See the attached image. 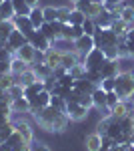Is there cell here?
Masks as SVG:
<instances>
[{
	"instance_id": "6da1fadb",
	"label": "cell",
	"mask_w": 134,
	"mask_h": 151,
	"mask_svg": "<svg viewBox=\"0 0 134 151\" xmlns=\"http://www.w3.org/2000/svg\"><path fill=\"white\" fill-rule=\"evenodd\" d=\"M62 113H64V111H58V109L52 107V105H48V107H44V109H32V111H30V115H32L34 121L38 123V127H42L44 131H50V133H52L54 121L62 115Z\"/></svg>"
},
{
	"instance_id": "7a4b0ae2",
	"label": "cell",
	"mask_w": 134,
	"mask_h": 151,
	"mask_svg": "<svg viewBox=\"0 0 134 151\" xmlns=\"http://www.w3.org/2000/svg\"><path fill=\"white\" fill-rule=\"evenodd\" d=\"M114 93L120 99H130L134 95V75L132 73H118L114 79Z\"/></svg>"
},
{
	"instance_id": "3957f363",
	"label": "cell",
	"mask_w": 134,
	"mask_h": 151,
	"mask_svg": "<svg viewBox=\"0 0 134 151\" xmlns=\"http://www.w3.org/2000/svg\"><path fill=\"white\" fill-rule=\"evenodd\" d=\"M106 60V55L102 52V48H92L90 52H86L82 57V65L86 67V70H100V67Z\"/></svg>"
},
{
	"instance_id": "277c9868",
	"label": "cell",
	"mask_w": 134,
	"mask_h": 151,
	"mask_svg": "<svg viewBox=\"0 0 134 151\" xmlns=\"http://www.w3.org/2000/svg\"><path fill=\"white\" fill-rule=\"evenodd\" d=\"M74 8H78L80 12H84L86 18H94V20L106 10L104 4H94V2H90V0H78V2L74 4Z\"/></svg>"
},
{
	"instance_id": "5b68a950",
	"label": "cell",
	"mask_w": 134,
	"mask_h": 151,
	"mask_svg": "<svg viewBox=\"0 0 134 151\" xmlns=\"http://www.w3.org/2000/svg\"><path fill=\"white\" fill-rule=\"evenodd\" d=\"M12 123H14L16 131L22 135V139L26 141V143H32V141H34V129H32L30 123H26L20 115H16V119H12Z\"/></svg>"
},
{
	"instance_id": "8992f818",
	"label": "cell",
	"mask_w": 134,
	"mask_h": 151,
	"mask_svg": "<svg viewBox=\"0 0 134 151\" xmlns=\"http://www.w3.org/2000/svg\"><path fill=\"white\" fill-rule=\"evenodd\" d=\"M64 113L68 115L70 121H84L88 117V109L82 107L80 103H66V111Z\"/></svg>"
},
{
	"instance_id": "52a82bcc",
	"label": "cell",
	"mask_w": 134,
	"mask_h": 151,
	"mask_svg": "<svg viewBox=\"0 0 134 151\" xmlns=\"http://www.w3.org/2000/svg\"><path fill=\"white\" fill-rule=\"evenodd\" d=\"M28 42H30L36 50H42V52L50 50V47H52V40H48V38L40 32V30H34L32 35L28 36Z\"/></svg>"
},
{
	"instance_id": "ba28073f",
	"label": "cell",
	"mask_w": 134,
	"mask_h": 151,
	"mask_svg": "<svg viewBox=\"0 0 134 151\" xmlns=\"http://www.w3.org/2000/svg\"><path fill=\"white\" fill-rule=\"evenodd\" d=\"M102 79H114L118 73H120V60L118 58H106L104 65L100 67Z\"/></svg>"
},
{
	"instance_id": "9c48e42d",
	"label": "cell",
	"mask_w": 134,
	"mask_h": 151,
	"mask_svg": "<svg viewBox=\"0 0 134 151\" xmlns=\"http://www.w3.org/2000/svg\"><path fill=\"white\" fill-rule=\"evenodd\" d=\"M26 42H28V38H26V36H24L18 28H14V30L10 32V36H8V40H6V47L10 48L14 55H16V50H18V48H22Z\"/></svg>"
},
{
	"instance_id": "30bf717a",
	"label": "cell",
	"mask_w": 134,
	"mask_h": 151,
	"mask_svg": "<svg viewBox=\"0 0 134 151\" xmlns=\"http://www.w3.org/2000/svg\"><path fill=\"white\" fill-rule=\"evenodd\" d=\"M94 47H96V45H94V36L82 35L80 38H76V40H74V50L78 52L80 57H84L86 52H90Z\"/></svg>"
},
{
	"instance_id": "8fae6325",
	"label": "cell",
	"mask_w": 134,
	"mask_h": 151,
	"mask_svg": "<svg viewBox=\"0 0 134 151\" xmlns=\"http://www.w3.org/2000/svg\"><path fill=\"white\" fill-rule=\"evenodd\" d=\"M12 22H14V28H18L26 38L36 30V28L32 26V22H30V18H28V16H20V14H16V16L12 18Z\"/></svg>"
},
{
	"instance_id": "7c38bea8",
	"label": "cell",
	"mask_w": 134,
	"mask_h": 151,
	"mask_svg": "<svg viewBox=\"0 0 134 151\" xmlns=\"http://www.w3.org/2000/svg\"><path fill=\"white\" fill-rule=\"evenodd\" d=\"M14 57L22 58L24 63H28V65L32 67V65H34V60H36V48H34L32 45H30V42H26V45H24L22 48H18V50H16V55H14Z\"/></svg>"
},
{
	"instance_id": "4fadbf2b",
	"label": "cell",
	"mask_w": 134,
	"mask_h": 151,
	"mask_svg": "<svg viewBox=\"0 0 134 151\" xmlns=\"http://www.w3.org/2000/svg\"><path fill=\"white\" fill-rule=\"evenodd\" d=\"M50 97H52L50 91L44 89V91H40L36 97L28 99V101H30V111H32V109H44V107H48V105H50Z\"/></svg>"
},
{
	"instance_id": "5bb4252c",
	"label": "cell",
	"mask_w": 134,
	"mask_h": 151,
	"mask_svg": "<svg viewBox=\"0 0 134 151\" xmlns=\"http://www.w3.org/2000/svg\"><path fill=\"white\" fill-rule=\"evenodd\" d=\"M12 107V115H24V113H30V101L26 97H18L10 103Z\"/></svg>"
},
{
	"instance_id": "9a60e30c",
	"label": "cell",
	"mask_w": 134,
	"mask_h": 151,
	"mask_svg": "<svg viewBox=\"0 0 134 151\" xmlns=\"http://www.w3.org/2000/svg\"><path fill=\"white\" fill-rule=\"evenodd\" d=\"M44 63L48 65V67H52V69L60 67V65H62V52L50 47V50H46V52H44Z\"/></svg>"
},
{
	"instance_id": "2e32d148",
	"label": "cell",
	"mask_w": 134,
	"mask_h": 151,
	"mask_svg": "<svg viewBox=\"0 0 134 151\" xmlns=\"http://www.w3.org/2000/svg\"><path fill=\"white\" fill-rule=\"evenodd\" d=\"M84 147H86V151H100V147H102V135H98L96 131L90 133V135H86V137H84Z\"/></svg>"
},
{
	"instance_id": "e0dca14e",
	"label": "cell",
	"mask_w": 134,
	"mask_h": 151,
	"mask_svg": "<svg viewBox=\"0 0 134 151\" xmlns=\"http://www.w3.org/2000/svg\"><path fill=\"white\" fill-rule=\"evenodd\" d=\"M14 79H16V85H22V87H28V85H32V83L38 81V77L34 75L32 67L26 69L24 73H20V75H14Z\"/></svg>"
},
{
	"instance_id": "ac0fdd59",
	"label": "cell",
	"mask_w": 134,
	"mask_h": 151,
	"mask_svg": "<svg viewBox=\"0 0 134 151\" xmlns=\"http://www.w3.org/2000/svg\"><path fill=\"white\" fill-rule=\"evenodd\" d=\"M32 70H34V75L38 77V81H46V79L52 77V67H48L46 63H34Z\"/></svg>"
},
{
	"instance_id": "d6986e66",
	"label": "cell",
	"mask_w": 134,
	"mask_h": 151,
	"mask_svg": "<svg viewBox=\"0 0 134 151\" xmlns=\"http://www.w3.org/2000/svg\"><path fill=\"white\" fill-rule=\"evenodd\" d=\"M94 87H96V85H94V83H90L88 79L84 77V79H74V87H72V89H74L76 93L84 95V93H92V91H94Z\"/></svg>"
},
{
	"instance_id": "ffe728a7",
	"label": "cell",
	"mask_w": 134,
	"mask_h": 151,
	"mask_svg": "<svg viewBox=\"0 0 134 151\" xmlns=\"http://www.w3.org/2000/svg\"><path fill=\"white\" fill-rule=\"evenodd\" d=\"M82 57H80L76 50H68V52H62V65L60 67H64V69H70V67H74L76 63H80Z\"/></svg>"
},
{
	"instance_id": "44dd1931",
	"label": "cell",
	"mask_w": 134,
	"mask_h": 151,
	"mask_svg": "<svg viewBox=\"0 0 134 151\" xmlns=\"http://www.w3.org/2000/svg\"><path fill=\"white\" fill-rule=\"evenodd\" d=\"M92 103H94L96 109L106 107V91L102 89L100 85H98V87H94V91H92Z\"/></svg>"
},
{
	"instance_id": "7402d4cb",
	"label": "cell",
	"mask_w": 134,
	"mask_h": 151,
	"mask_svg": "<svg viewBox=\"0 0 134 151\" xmlns=\"http://www.w3.org/2000/svg\"><path fill=\"white\" fill-rule=\"evenodd\" d=\"M14 16H16V12H14L12 0H4L0 4V20H12Z\"/></svg>"
},
{
	"instance_id": "603a6c76",
	"label": "cell",
	"mask_w": 134,
	"mask_h": 151,
	"mask_svg": "<svg viewBox=\"0 0 134 151\" xmlns=\"http://www.w3.org/2000/svg\"><path fill=\"white\" fill-rule=\"evenodd\" d=\"M28 18H30V22H32V26L36 28V30H38V28H40V26L46 22V20H44V14H42V8H40V6H34L32 10H30V14H28Z\"/></svg>"
},
{
	"instance_id": "cb8c5ba5",
	"label": "cell",
	"mask_w": 134,
	"mask_h": 151,
	"mask_svg": "<svg viewBox=\"0 0 134 151\" xmlns=\"http://www.w3.org/2000/svg\"><path fill=\"white\" fill-rule=\"evenodd\" d=\"M44 81H36L32 83V85H28V87H24V97L26 99H32V97H36V95L40 93V91H44Z\"/></svg>"
},
{
	"instance_id": "d4e9b609",
	"label": "cell",
	"mask_w": 134,
	"mask_h": 151,
	"mask_svg": "<svg viewBox=\"0 0 134 151\" xmlns=\"http://www.w3.org/2000/svg\"><path fill=\"white\" fill-rule=\"evenodd\" d=\"M26 69H30L28 63H24L22 58H18V57H12V60H10V73L12 75H20Z\"/></svg>"
},
{
	"instance_id": "484cf974",
	"label": "cell",
	"mask_w": 134,
	"mask_h": 151,
	"mask_svg": "<svg viewBox=\"0 0 134 151\" xmlns=\"http://www.w3.org/2000/svg\"><path fill=\"white\" fill-rule=\"evenodd\" d=\"M12 30H14V22L12 20H0V42H6Z\"/></svg>"
},
{
	"instance_id": "4316f807",
	"label": "cell",
	"mask_w": 134,
	"mask_h": 151,
	"mask_svg": "<svg viewBox=\"0 0 134 151\" xmlns=\"http://www.w3.org/2000/svg\"><path fill=\"white\" fill-rule=\"evenodd\" d=\"M52 48L60 50V52H68V50H74V42L66 40V38H56L54 42H52Z\"/></svg>"
},
{
	"instance_id": "83f0119b",
	"label": "cell",
	"mask_w": 134,
	"mask_h": 151,
	"mask_svg": "<svg viewBox=\"0 0 134 151\" xmlns=\"http://www.w3.org/2000/svg\"><path fill=\"white\" fill-rule=\"evenodd\" d=\"M110 28L118 36H120V38H124V36H126V32H128V26H126V22H124L122 18H114V20H112V24H110Z\"/></svg>"
},
{
	"instance_id": "f1b7e54d",
	"label": "cell",
	"mask_w": 134,
	"mask_h": 151,
	"mask_svg": "<svg viewBox=\"0 0 134 151\" xmlns=\"http://www.w3.org/2000/svg\"><path fill=\"white\" fill-rule=\"evenodd\" d=\"M38 30H40V32H42V35H44L46 38H48V40H52V42H54L56 38H60V36H58V32L54 30L52 22H44L42 26H40V28H38Z\"/></svg>"
},
{
	"instance_id": "f546056e",
	"label": "cell",
	"mask_w": 134,
	"mask_h": 151,
	"mask_svg": "<svg viewBox=\"0 0 134 151\" xmlns=\"http://www.w3.org/2000/svg\"><path fill=\"white\" fill-rule=\"evenodd\" d=\"M112 20H114V16H112L108 10H104L100 16L96 18V26H98V28H110Z\"/></svg>"
},
{
	"instance_id": "4dcf8cb0",
	"label": "cell",
	"mask_w": 134,
	"mask_h": 151,
	"mask_svg": "<svg viewBox=\"0 0 134 151\" xmlns=\"http://www.w3.org/2000/svg\"><path fill=\"white\" fill-rule=\"evenodd\" d=\"M12 4H14V12L20 14V16H28L30 10H32V8L26 4V0H12Z\"/></svg>"
},
{
	"instance_id": "1f68e13d",
	"label": "cell",
	"mask_w": 134,
	"mask_h": 151,
	"mask_svg": "<svg viewBox=\"0 0 134 151\" xmlns=\"http://www.w3.org/2000/svg\"><path fill=\"white\" fill-rule=\"evenodd\" d=\"M68 73H70V77H72V79H84V77H86V67H84V65H82V60H80V63H76L74 67H70Z\"/></svg>"
},
{
	"instance_id": "d6a6232c",
	"label": "cell",
	"mask_w": 134,
	"mask_h": 151,
	"mask_svg": "<svg viewBox=\"0 0 134 151\" xmlns=\"http://www.w3.org/2000/svg\"><path fill=\"white\" fill-rule=\"evenodd\" d=\"M14 131H16V127H14V123H12V119H10L8 123H4V125L0 127V143H4Z\"/></svg>"
},
{
	"instance_id": "836d02e7",
	"label": "cell",
	"mask_w": 134,
	"mask_h": 151,
	"mask_svg": "<svg viewBox=\"0 0 134 151\" xmlns=\"http://www.w3.org/2000/svg\"><path fill=\"white\" fill-rule=\"evenodd\" d=\"M86 20V14L84 12H80L78 8H72L70 10V16H68V22L70 24H82Z\"/></svg>"
},
{
	"instance_id": "e575fe53",
	"label": "cell",
	"mask_w": 134,
	"mask_h": 151,
	"mask_svg": "<svg viewBox=\"0 0 134 151\" xmlns=\"http://www.w3.org/2000/svg\"><path fill=\"white\" fill-rule=\"evenodd\" d=\"M42 14H44L46 22H54V20H58V8H56V6H44V8H42Z\"/></svg>"
},
{
	"instance_id": "d590c367",
	"label": "cell",
	"mask_w": 134,
	"mask_h": 151,
	"mask_svg": "<svg viewBox=\"0 0 134 151\" xmlns=\"http://www.w3.org/2000/svg\"><path fill=\"white\" fill-rule=\"evenodd\" d=\"M120 18H122L126 24L134 22V6H128V4H124V6H122V12H120Z\"/></svg>"
},
{
	"instance_id": "8d00e7d4",
	"label": "cell",
	"mask_w": 134,
	"mask_h": 151,
	"mask_svg": "<svg viewBox=\"0 0 134 151\" xmlns=\"http://www.w3.org/2000/svg\"><path fill=\"white\" fill-rule=\"evenodd\" d=\"M96 20L94 18H86L84 22H82V30H84V35H88V36H94V32H96Z\"/></svg>"
},
{
	"instance_id": "74e56055",
	"label": "cell",
	"mask_w": 134,
	"mask_h": 151,
	"mask_svg": "<svg viewBox=\"0 0 134 151\" xmlns=\"http://www.w3.org/2000/svg\"><path fill=\"white\" fill-rule=\"evenodd\" d=\"M16 83V79H14V75L12 73H8V75H4V77H0V89L2 91H8L12 85Z\"/></svg>"
},
{
	"instance_id": "f35d334b",
	"label": "cell",
	"mask_w": 134,
	"mask_h": 151,
	"mask_svg": "<svg viewBox=\"0 0 134 151\" xmlns=\"http://www.w3.org/2000/svg\"><path fill=\"white\" fill-rule=\"evenodd\" d=\"M74 8V4H70V6H60L58 8V22L66 24L68 22V16H70V10Z\"/></svg>"
},
{
	"instance_id": "ab89813d",
	"label": "cell",
	"mask_w": 134,
	"mask_h": 151,
	"mask_svg": "<svg viewBox=\"0 0 134 151\" xmlns=\"http://www.w3.org/2000/svg\"><path fill=\"white\" fill-rule=\"evenodd\" d=\"M6 93H8V97L14 101V99H18V97H24V87H22V85H16V83H14V85H12Z\"/></svg>"
},
{
	"instance_id": "60d3db41",
	"label": "cell",
	"mask_w": 134,
	"mask_h": 151,
	"mask_svg": "<svg viewBox=\"0 0 134 151\" xmlns=\"http://www.w3.org/2000/svg\"><path fill=\"white\" fill-rule=\"evenodd\" d=\"M50 105H52L54 109H58V111H66V101H64L62 97H58V95H52V97H50Z\"/></svg>"
},
{
	"instance_id": "b9f144b4",
	"label": "cell",
	"mask_w": 134,
	"mask_h": 151,
	"mask_svg": "<svg viewBox=\"0 0 134 151\" xmlns=\"http://www.w3.org/2000/svg\"><path fill=\"white\" fill-rule=\"evenodd\" d=\"M108 127H110V117L108 119H100L98 125H96V133L104 137V135H108Z\"/></svg>"
},
{
	"instance_id": "7bdbcfd3",
	"label": "cell",
	"mask_w": 134,
	"mask_h": 151,
	"mask_svg": "<svg viewBox=\"0 0 134 151\" xmlns=\"http://www.w3.org/2000/svg\"><path fill=\"white\" fill-rule=\"evenodd\" d=\"M86 79L98 87V85L102 83V73H100V70H86Z\"/></svg>"
},
{
	"instance_id": "ee69618b",
	"label": "cell",
	"mask_w": 134,
	"mask_h": 151,
	"mask_svg": "<svg viewBox=\"0 0 134 151\" xmlns=\"http://www.w3.org/2000/svg\"><path fill=\"white\" fill-rule=\"evenodd\" d=\"M58 85H60V87H64V89H72V87H74V79L70 77V73H66L64 77H60V79H58Z\"/></svg>"
},
{
	"instance_id": "f6af8a7d",
	"label": "cell",
	"mask_w": 134,
	"mask_h": 151,
	"mask_svg": "<svg viewBox=\"0 0 134 151\" xmlns=\"http://www.w3.org/2000/svg\"><path fill=\"white\" fill-rule=\"evenodd\" d=\"M78 103L82 105V107H86V109H90V107H94V103H92V93H84V95H80Z\"/></svg>"
},
{
	"instance_id": "bcb514c9",
	"label": "cell",
	"mask_w": 134,
	"mask_h": 151,
	"mask_svg": "<svg viewBox=\"0 0 134 151\" xmlns=\"http://www.w3.org/2000/svg\"><path fill=\"white\" fill-rule=\"evenodd\" d=\"M118 101H120V97H118V95L114 93V91L106 93V107H108V109H112V107H114V105L118 103Z\"/></svg>"
},
{
	"instance_id": "7dc6e473",
	"label": "cell",
	"mask_w": 134,
	"mask_h": 151,
	"mask_svg": "<svg viewBox=\"0 0 134 151\" xmlns=\"http://www.w3.org/2000/svg\"><path fill=\"white\" fill-rule=\"evenodd\" d=\"M116 79V77H114ZM114 79H102V83H100V87L106 91V93H110V91H114Z\"/></svg>"
},
{
	"instance_id": "c3c4849f",
	"label": "cell",
	"mask_w": 134,
	"mask_h": 151,
	"mask_svg": "<svg viewBox=\"0 0 134 151\" xmlns=\"http://www.w3.org/2000/svg\"><path fill=\"white\" fill-rule=\"evenodd\" d=\"M32 151H52L46 143H40V141H32Z\"/></svg>"
},
{
	"instance_id": "681fc988",
	"label": "cell",
	"mask_w": 134,
	"mask_h": 151,
	"mask_svg": "<svg viewBox=\"0 0 134 151\" xmlns=\"http://www.w3.org/2000/svg\"><path fill=\"white\" fill-rule=\"evenodd\" d=\"M10 73V60H0V77Z\"/></svg>"
},
{
	"instance_id": "f907efd6",
	"label": "cell",
	"mask_w": 134,
	"mask_h": 151,
	"mask_svg": "<svg viewBox=\"0 0 134 151\" xmlns=\"http://www.w3.org/2000/svg\"><path fill=\"white\" fill-rule=\"evenodd\" d=\"M66 73L68 70L64 69V67H56V69H52V77H54V79H60V77H64Z\"/></svg>"
},
{
	"instance_id": "816d5d0a",
	"label": "cell",
	"mask_w": 134,
	"mask_h": 151,
	"mask_svg": "<svg viewBox=\"0 0 134 151\" xmlns=\"http://www.w3.org/2000/svg\"><path fill=\"white\" fill-rule=\"evenodd\" d=\"M12 117H8V115H4V113H0V127H2V125H4V123H8V121H10Z\"/></svg>"
},
{
	"instance_id": "f5cc1de1",
	"label": "cell",
	"mask_w": 134,
	"mask_h": 151,
	"mask_svg": "<svg viewBox=\"0 0 134 151\" xmlns=\"http://www.w3.org/2000/svg\"><path fill=\"white\" fill-rule=\"evenodd\" d=\"M124 38H126V40H130V42H134V28H132V30H128Z\"/></svg>"
},
{
	"instance_id": "db71d44e",
	"label": "cell",
	"mask_w": 134,
	"mask_h": 151,
	"mask_svg": "<svg viewBox=\"0 0 134 151\" xmlns=\"http://www.w3.org/2000/svg\"><path fill=\"white\" fill-rule=\"evenodd\" d=\"M38 2H40V0H26V4H28L30 8H34V6H38Z\"/></svg>"
},
{
	"instance_id": "11a10c76",
	"label": "cell",
	"mask_w": 134,
	"mask_h": 151,
	"mask_svg": "<svg viewBox=\"0 0 134 151\" xmlns=\"http://www.w3.org/2000/svg\"><path fill=\"white\" fill-rule=\"evenodd\" d=\"M128 143H130V145H134V133L130 135V139H128Z\"/></svg>"
},
{
	"instance_id": "9f6ffc18",
	"label": "cell",
	"mask_w": 134,
	"mask_h": 151,
	"mask_svg": "<svg viewBox=\"0 0 134 151\" xmlns=\"http://www.w3.org/2000/svg\"><path fill=\"white\" fill-rule=\"evenodd\" d=\"M90 2H94V4H104V0H90Z\"/></svg>"
},
{
	"instance_id": "6f0895ef",
	"label": "cell",
	"mask_w": 134,
	"mask_h": 151,
	"mask_svg": "<svg viewBox=\"0 0 134 151\" xmlns=\"http://www.w3.org/2000/svg\"><path fill=\"white\" fill-rule=\"evenodd\" d=\"M76 2H78V0H70V4H76Z\"/></svg>"
},
{
	"instance_id": "680465c9",
	"label": "cell",
	"mask_w": 134,
	"mask_h": 151,
	"mask_svg": "<svg viewBox=\"0 0 134 151\" xmlns=\"http://www.w3.org/2000/svg\"><path fill=\"white\" fill-rule=\"evenodd\" d=\"M130 101H132V103H134V95H132V97H130Z\"/></svg>"
},
{
	"instance_id": "91938a15",
	"label": "cell",
	"mask_w": 134,
	"mask_h": 151,
	"mask_svg": "<svg viewBox=\"0 0 134 151\" xmlns=\"http://www.w3.org/2000/svg\"><path fill=\"white\" fill-rule=\"evenodd\" d=\"M2 2H4V0H0V4H2Z\"/></svg>"
},
{
	"instance_id": "94428289",
	"label": "cell",
	"mask_w": 134,
	"mask_h": 151,
	"mask_svg": "<svg viewBox=\"0 0 134 151\" xmlns=\"http://www.w3.org/2000/svg\"><path fill=\"white\" fill-rule=\"evenodd\" d=\"M132 75H134V73H132Z\"/></svg>"
},
{
	"instance_id": "6125c7cd",
	"label": "cell",
	"mask_w": 134,
	"mask_h": 151,
	"mask_svg": "<svg viewBox=\"0 0 134 151\" xmlns=\"http://www.w3.org/2000/svg\"><path fill=\"white\" fill-rule=\"evenodd\" d=\"M122 2H124V0H122Z\"/></svg>"
}]
</instances>
